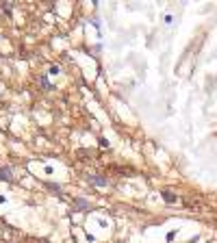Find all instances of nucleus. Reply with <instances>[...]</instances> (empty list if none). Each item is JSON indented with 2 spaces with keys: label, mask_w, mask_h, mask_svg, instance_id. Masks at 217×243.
<instances>
[{
  "label": "nucleus",
  "mask_w": 217,
  "mask_h": 243,
  "mask_svg": "<svg viewBox=\"0 0 217 243\" xmlns=\"http://www.w3.org/2000/svg\"><path fill=\"white\" fill-rule=\"evenodd\" d=\"M87 178H89L91 185H98V187H104V185H107V178H102L100 174H91V176H87Z\"/></svg>",
  "instance_id": "nucleus-1"
},
{
  "label": "nucleus",
  "mask_w": 217,
  "mask_h": 243,
  "mask_svg": "<svg viewBox=\"0 0 217 243\" xmlns=\"http://www.w3.org/2000/svg\"><path fill=\"white\" fill-rule=\"evenodd\" d=\"M163 200L172 204V202H176L178 198H176V193H172V191H163Z\"/></svg>",
  "instance_id": "nucleus-2"
},
{
  "label": "nucleus",
  "mask_w": 217,
  "mask_h": 243,
  "mask_svg": "<svg viewBox=\"0 0 217 243\" xmlns=\"http://www.w3.org/2000/svg\"><path fill=\"white\" fill-rule=\"evenodd\" d=\"M0 178H2V180H11V169L9 167H2V169H0Z\"/></svg>",
  "instance_id": "nucleus-3"
},
{
  "label": "nucleus",
  "mask_w": 217,
  "mask_h": 243,
  "mask_svg": "<svg viewBox=\"0 0 217 243\" xmlns=\"http://www.w3.org/2000/svg\"><path fill=\"white\" fill-rule=\"evenodd\" d=\"M48 74H50V76H54V74H59V65H52L50 69H48Z\"/></svg>",
  "instance_id": "nucleus-4"
},
{
  "label": "nucleus",
  "mask_w": 217,
  "mask_h": 243,
  "mask_svg": "<svg viewBox=\"0 0 217 243\" xmlns=\"http://www.w3.org/2000/svg\"><path fill=\"white\" fill-rule=\"evenodd\" d=\"M76 206H78V208H87L89 204H87V200H76Z\"/></svg>",
  "instance_id": "nucleus-5"
},
{
  "label": "nucleus",
  "mask_w": 217,
  "mask_h": 243,
  "mask_svg": "<svg viewBox=\"0 0 217 243\" xmlns=\"http://www.w3.org/2000/svg\"><path fill=\"white\" fill-rule=\"evenodd\" d=\"M41 87H43V89H52V87H50V83H48L46 78H41Z\"/></svg>",
  "instance_id": "nucleus-6"
},
{
  "label": "nucleus",
  "mask_w": 217,
  "mask_h": 243,
  "mask_svg": "<svg viewBox=\"0 0 217 243\" xmlns=\"http://www.w3.org/2000/svg\"><path fill=\"white\" fill-rule=\"evenodd\" d=\"M2 9H5V11H11V9H13V5H11V2H5V5H2Z\"/></svg>",
  "instance_id": "nucleus-7"
}]
</instances>
